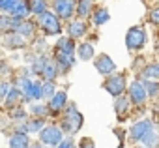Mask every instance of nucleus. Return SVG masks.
Returning <instances> with one entry per match:
<instances>
[{
    "label": "nucleus",
    "mask_w": 159,
    "mask_h": 148,
    "mask_svg": "<svg viewBox=\"0 0 159 148\" xmlns=\"http://www.w3.org/2000/svg\"><path fill=\"white\" fill-rule=\"evenodd\" d=\"M83 122H84L83 114L77 111V107L73 103H69L67 105V111H66V116H64V124H62L64 131H67V133L73 135V133H77L79 129L83 127Z\"/></svg>",
    "instance_id": "nucleus-1"
},
{
    "label": "nucleus",
    "mask_w": 159,
    "mask_h": 148,
    "mask_svg": "<svg viewBox=\"0 0 159 148\" xmlns=\"http://www.w3.org/2000/svg\"><path fill=\"white\" fill-rule=\"evenodd\" d=\"M38 25L41 26V30L47 34V36H56L62 32V25H60V19L56 13L52 12H45L38 17Z\"/></svg>",
    "instance_id": "nucleus-2"
},
{
    "label": "nucleus",
    "mask_w": 159,
    "mask_h": 148,
    "mask_svg": "<svg viewBox=\"0 0 159 148\" xmlns=\"http://www.w3.org/2000/svg\"><path fill=\"white\" fill-rule=\"evenodd\" d=\"M146 45V30L142 26H131L125 34V47L129 51H139Z\"/></svg>",
    "instance_id": "nucleus-3"
},
{
    "label": "nucleus",
    "mask_w": 159,
    "mask_h": 148,
    "mask_svg": "<svg viewBox=\"0 0 159 148\" xmlns=\"http://www.w3.org/2000/svg\"><path fill=\"white\" fill-rule=\"evenodd\" d=\"M153 129H155L153 122L148 120V118H144V120H139V122H135V124L131 126V129H129V137H131V141L142 142V141L153 131Z\"/></svg>",
    "instance_id": "nucleus-4"
},
{
    "label": "nucleus",
    "mask_w": 159,
    "mask_h": 148,
    "mask_svg": "<svg viewBox=\"0 0 159 148\" xmlns=\"http://www.w3.org/2000/svg\"><path fill=\"white\" fill-rule=\"evenodd\" d=\"M105 90L111 96L120 98L125 90V75L124 73H112V75H109V79L105 81Z\"/></svg>",
    "instance_id": "nucleus-5"
},
{
    "label": "nucleus",
    "mask_w": 159,
    "mask_h": 148,
    "mask_svg": "<svg viewBox=\"0 0 159 148\" xmlns=\"http://www.w3.org/2000/svg\"><path fill=\"white\" fill-rule=\"evenodd\" d=\"M62 129L58 126H45L41 131H39V141L47 146H56L60 144L64 139H62Z\"/></svg>",
    "instance_id": "nucleus-6"
},
{
    "label": "nucleus",
    "mask_w": 159,
    "mask_h": 148,
    "mask_svg": "<svg viewBox=\"0 0 159 148\" xmlns=\"http://www.w3.org/2000/svg\"><path fill=\"white\" fill-rule=\"evenodd\" d=\"M52 10L58 15V19L67 21L77 12V4H75V0H52Z\"/></svg>",
    "instance_id": "nucleus-7"
},
{
    "label": "nucleus",
    "mask_w": 159,
    "mask_h": 148,
    "mask_svg": "<svg viewBox=\"0 0 159 148\" xmlns=\"http://www.w3.org/2000/svg\"><path fill=\"white\" fill-rule=\"evenodd\" d=\"M94 64H96V69L101 73L103 77H109V75H112V73L116 71V64H114V60H112L109 54H105V53L98 54V58L94 60Z\"/></svg>",
    "instance_id": "nucleus-8"
},
{
    "label": "nucleus",
    "mask_w": 159,
    "mask_h": 148,
    "mask_svg": "<svg viewBox=\"0 0 159 148\" xmlns=\"http://www.w3.org/2000/svg\"><path fill=\"white\" fill-rule=\"evenodd\" d=\"M148 98V92H146V85L142 81H133L129 85V99L135 103V105H142Z\"/></svg>",
    "instance_id": "nucleus-9"
},
{
    "label": "nucleus",
    "mask_w": 159,
    "mask_h": 148,
    "mask_svg": "<svg viewBox=\"0 0 159 148\" xmlns=\"http://www.w3.org/2000/svg\"><path fill=\"white\" fill-rule=\"evenodd\" d=\"M4 47L10 49V51H15V49H23L25 47V38L17 32H8L4 36Z\"/></svg>",
    "instance_id": "nucleus-10"
},
{
    "label": "nucleus",
    "mask_w": 159,
    "mask_h": 148,
    "mask_svg": "<svg viewBox=\"0 0 159 148\" xmlns=\"http://www.w3.org/2000/svg\"><path fill=\"white\" fill-rule=\"evenodd\" d=\"M66 103H67V96H66V92H56V94L52 96V99H49L47 107H49L51 113H58V111H62V109L66 107Z\"/></svg>",
    "instance_id": "nucleus-11"
},
{
    "label": "nucleus",
    "mask_w": 159,
    "mask_h": 148,
    "mask_svg": "<svg viewBox=\"0 0 159 148\" xmlns=\"http://www.w3.org/2000/svg\"><path fill=\"white\" fill-rule=\"evenodd\" d=\"M28 146H30L28 133H25V131H15V133L10 137V148H28Z\"/></svg>",
    "instance_id": "nucleus-12"
},
{
    "label": "nucleus",
    "mask_w": 159,
    "mask_h": 148,
    "mask_svg": "<svg viewBox=\"0 0 159 148\" xmlns=\"http://www.w3.org/2000/svg\"><path fill=\"white\" fill-rule=\"evenodd\" d=\"M67 34H69L71 39H75V38H83V36L86 34V25H84V21H83V19L71 21V23L67 25Z\"/></svg>",
    "instance_id": "nucleus-13"
},
{
    "label": "nucleus",
    "mask_w": 159,
    "mask_h": 148,
    "mask_svg": "<svg viewBox=\"0 0 159 148\" xmlns=\"http://www.w3.org/2000/svg\"><path fill=\"white\" fill-rule=\"evenodd\" d=\"M140 75H142L144 81H159V62L146 64L140 69Z\"/></svg>",
    "instance_id": "nucleus-14"
},
{
    "label": "nucleus",
    "mask_w": 159,
    "mask_h": 148,
    "mask_svg": "<svg viewBox=\"0 0 159 148\" xmlns=\"http://www.w3.org/2000/svg\"><path fill=\"white\" fill-rule=\"evenodd\" d=\"M30 13H32L30 12V2H28V0H19V4L13 8V12L10 15H13L17 21H25Z\"/></svg>",
    "instance_id": "nucleus-15"
},
{
    "label": "nucleus",
    "mask_w": 159,
    "mask_h": 148,
    "mask_svg": "<svg viewBox=\"0 0 159 148\" xmlns=\"http://www.w3.org/2000/svg\"><path fill=\"white\" fill-rule=\"evenodd\" d=\"M43 79L45 81H54L58 75H60V69H58V64H56V60H51V58H47V62H45V67H43Z\"/></svg>",
    "instance_id": "nucleus-16"
},
{
    "label": "nucleus",
    "mask_w": 159,
    "mask_h": 148,
    "mask_svg": "<svg viewBox=\"0 0 159 148\" xmlns=\"http://www.w3.org/2000/svg\"><path fill=\"white\" fill-rule=\"evenodd\" d=\"M21 21H17L13 15H0V32H15Z\"/></svg>",
    "instance_id": "nucleus-17"
},
{
    "label": "nucleus",
    "mask_w": 159,
    "mask_h": 148,
    "mask_svg": "<svg viewBox=\"0 0 159 148\" xmlns=\"http://www.w3.org/2000/svg\"><path fill=\"white\" fill-rule=\"evenodd\" d=\"M77 54H79V58H81L83 62H88V60H92V58L96 56L94 45H92V43H81V45L77 47Z\"/></svg>",
    "instance_id": "nucleus-18"
},
{
    "label": "nucleus",
    "mask_w": 159,
    "mask_h": 148,
    "mask_svg": "<svg viewBox=\"0 0 159 148\" xmlns=\"http://www.w3.org/2000/svg\"><path fill=\"white\" fill-rule=\"evenodd\" d=\"M21 99H25V98H23V92H21V90H17V88H11V90H10V94L6 96L4 103H6V107L13 109V107H19Z\"/></svg>",
    "instance_id": "nucleus-19"
},
{
    "label": "nucleus",
    "mask_w": 159,
    "mask_h": 148,
    "mask_svg": "<svg viewBox=\"0 0 159 148\" xmlns=\"http://www.w3.org/2000/svg\"><path fill=\"white\" fill-rule=\"evenodd\" d=\"M54 51L73 54V53H75V43H73V39H71V38H60V39H58V43L54 45Z\"/></svg>",
    "instance_id": "nucleus-20"
},
{
    "label": "nucleus",
    "mask_w": 159,
    "mask_h": 148,
    "mask_svg": "<svg viewBox=\"0 0 159 148\" xmlns=\"http://www.w3.org/2000/svg\"><path fill=\"white\" fill-rule=\"evenodd\" d=\"M34 30H36V25L32 23V21H21L19 23V26L15 28V32L17 34H21L23 38H30V36H34Z\"/></svg>",
    "instance_id": "nucleus-21"
},
{
    "label": "nucleus",
    "mask_w": 159,
    "mask_h": 148,
    "mask_svg": "<svg viewBox=\"0 0 159 148\" xmlns=\"http://www.w3.org/2000/svg\"><path fill=\"white\" fill-rule=\"evenodd\" d=\"M43 127H45L43 118H30V120H26V124H25L26 133H39Z\"/></svg>",
    "instance_id": "nucleus-22"
},
{
    "label": "nucleus",
    "mask_w": 159,
    "mask_h": 148,
    "mask_svg": "<svg viewBox=\"0 0 159 148\" xmlns=\"http://www.w3.org/2000/svg\"><path fill=\"white\" fill-rule=\"evenodd\" d=\"M81 19L88 17L92 13V0H79L77 2V12H75Z\"/></svg>",
    "instance_id": "nucleus-23"
},
{
    "label": "nucleus",
    "mask_w": 159,
    "mask_h": 148,
    "mask_svg": "<svg viewBox=\"0 0 159 148\" xmlns=\"http://www.w3.org/2000/svg\"><path fill=\"white\" fill-rule=\"evenodd\" d=\"M92 17H94V25H98V26H101V25H105V23H109V19H111V15H109V12H107L105 8H99V10H96Z\"/></svg>",
    "instance_id": "nucleus-24"
},
{
    "label": "nucleus",
    "mask_w": 159,
    "mask_h": 148,
    "mask_svg": "<svg viewBox=\"0 0 159 148\" xmlns=\"http://www.w3.org/2000/svg\"><path fill=\"white\" fill-rule=\"evenodd\" d=\"M114 111H116V114H118V116L127 114V111H129V99L120 96V98L116 99V103H114Z\"/></svg>",
    "instance_id": "nucleus-25"
},
{
    "label": "nucleus",
    "mask_w": 159,
    "mask_h": 148,
    "mask_svg": "<svg viewBox=\"0 0 159 148\" xmlns=\"http://www.w3.org/2000/svg\"><path fill=\"white\" fill-rule=\"evenodd\" d=\"M28 2H30V12L36 13L38 17L47 12V2L45 0H28Z\"/></svg>",
    "instance_id": "nucleus-26"
},
{
    "label": "nucleus",
    "mask_w": 159,
    "mask_h": 148,
    "mask_svg": "<svg viewBox=\"0 0 159 148\" xmlns=\"http://www.w3.org/2000/svg\"><path fill=\"white\" fill-rule=\"evenodd\" d=\"M54 94H56L54 81H45V83H43V98H45V99H52Z\"/></svg>",
    "instance_id": "nucleus-27"
},
{
    "label": "nucleus",
    "mask_w": 159,
    "mask_h": 148,
    "mask_svg": "<svg viewBox=\"0 0 159 148\" xmlns=\"http://www.w3.org/2000/svg\"><path fill=\"white\" fill-rule=\"evenodd\" d=\"M45 62H47V56H38L32 64V73H36V75H41L43 73V67H45Z\"/></svg>",
    "instance_id": "nucleus-28"
},
{
    "label": "nucleus",
    "mask_w": 159,
    "mask_h": 148,
    "mask_svg": "<svg viewBox=\"0 0 159 148\" xmlns=\"http://www.w3.org/2000/svg\"><path fill=\"white\" fill-rule=\"evenodd\" d=\"M30 111H32L34 114H38V118H45V116L51 113V111H49V107H47V105H43V103H38V105L34 103Z\"/></svg>",
    "instance_id": "nucleus-29"
},
{
    "label": "nucleus",
    "mask_w": 159,
    "mask_h": 148,
    "mask_svg": "<svg viewBox=\"0 0 159 148\" xmlns=\"http://www.w3.org/2000/svg\"><path fill=\"white\" fill-rule=\"evenodd\" d=\"M157 142H159V133H157L155 129H153V131H152V133H150V135L144 139V141H142V144H144L146 148H153Z\"/></svg>",
    "instance_id": "nucleus-30"
},
{
    "label": "nucleus",
    "mask_w": 159,
    "mask_h": 148,
    "mask_svg": "<svg viewBox=\"0 0 159 148\" xmlns=\"http://www.w3.org/2000/svg\"><path fill=\"white\" fill-rule=\"evenodd\" d=\"M17 4H19V0H0V10L6 12V13H8V12L11 13Z\"/></svg>",
    "instance_id": "nucleus-31"
},
{
    "label": "nucleus",
    "mask_w": 159,
    "mask_h": 148,
    "mask_svg": "<svg viewBox=\"0 0 159 148\" xmlns=\"http://www.w3.org/2000/svg\"><path fill=\"white\" fill-rule=\"evenodd\" d=\"M144 85H146V92H148V96H152V98H153V96H157V94H159V85H157L155 81H146Z\"/></svg>",
    "instance_id": "nucleus-32"
},
{
    "label": "nucleus",
    "mask_w": 159,
    "mask_h": 148,
    "mask_svg": "<svg viewBox=\"0 0 159 148\" xmlns=\"http://www.w3.org/2000/svg\"><path fill=\"white\" fill-rule=\"evenodd\" d=\"M10 114H11V118L13 120H23V118H26V113H25V109L19 105V107H13L11 111H10Z\"/></svg>",
    "instance_id": "nucleus-33"
},
{
    "label": "nucleus",
    "mask_w": 159,
    "mask_h": 148,
    "mask_svg": "<svg viewBox=\"0 0 159 148\" xmlns=\"http://www.w3.org/2000/svg\"><path fill=\"white\" fill-rule=\"evenodd\" d=\"M10 90H11V86L8 83H0V99H6V96L10 94Z\"/></svg>",
    "instance_id": "nucleus-34"
},
{
    "label": "nucleus",
    "mask_w": 159,
    "mask_h": 148,
    "mask_svg": "<svg viewBox=\"0 0 159 148\" xmlns=\"http://www.w3.org/2000/svg\"><path fill=\"white\" fill-rule=\"evenodd\" d=\"M79 148H96V142L88 137H83V141L79 142Z\"/></svg>",
    "instance_id": "nucleus-35"
},
{
    "label": "nucleus",
    "mask_w": 159,
    "mask_h": 148,
    "mask_svg": "<svg viewBox=\"0 0 159 148\" xmlns=\"http://www.w3.org/2000/svg\"><path fill=\"white\" fill-rule=\"evenodd\" d=\"M150 21H152L153 25H159V8H155V10L150 13Z\"/></svg>",
    "instance_id": "nucleus-36"
},
{
    "label": "nucleus",
    "mask_w": 159,
    "mask_h": 148,
    "mask_svg": "<svg viewBox=\"0 0 159 148\" xmlns=\"http://www.w3.org/2000/svg\"><path fill=\"white\" fill-rule=\"evenodd\" d=\"M58 148H73V142L67 139V141H62L60 144H58Z\"/></svg>",
    "instance_id": "nucleus-37"
},
{
    "label": "nucleus",
    "mask_w": 159,
    "mask_h": 148,
    "mask_svg": "<svg viewBox=\"0 0 159 148\" xmlns=\"http://www.w3.org/2000/svg\"><path fill=\"white\" fill-rule=\"evenodd\" d=\"M45 49V39H38L36 41V51H43Z\"/></svg>",
    "instance_id": "nucleus-38"
},
{
    "label": "nucleus",
    "mask_w": 159,
    "mask_h": 148,
    "mask_svg": "<svg viewBox=\"0 0 159 148\" xmlns=\"http://www.w3.org/2000/svg\"><path fill=\"white\" fill-rule=\"evenodd\" d=\"M34 148H45V146H41V144H36V146H34Z\"/></svg>",
    "instance_id": "nucleus-39"
},
{
    "label": "nucleus",
    "mask_w": 159,
    "mask_h": 148,
    "mask_svg": "<svg viewBox=\"0 0 159 148\" xmlns=\"http://www.w3.org/2000/svg\"><path fill=\"white\" fill-rule=\"evenodd\" d=\"M155 53H157V58H159V47H155Z\"/></svg>",
    "instance_id": "nucleus-40"
},
{
    "label": "nucleus",
    "mask_w": 159,
    "mask_h": 148,
    "mask_svg": "<svg viewBox=\"0 0 159 148\" xmlns=\"http://www.w3.org/2000/svg\"><path fill=\"white\" fill-rule=\"evenodd\" d=\"M28 148H34V146H28Z\"/></svg>",
    "instance_id": "nucleus-41"
}]
</instances>
